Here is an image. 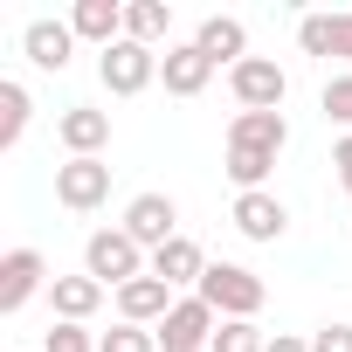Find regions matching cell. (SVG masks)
<instances>
[{
	"label": "cell",
	"instance_id": "cell-1",
	"mask_svg": "<svg viewBox=\"0 0 352 352\" xmlns=\"http://www.w3.org/2000/svg\"><path fill=\"white\" fill-rule=\"evenodd\" d=\"M83 276H97L104 290H124V283L152 276V256H145L124 228H97V235L83 242Z\"/></svg>",
	"mask_w": 352,
	"mask_h": 352
},
{
	"label": "cell",
	"instance_id": "cell-2",
	"mask_svg": "<svg viewBox=\"0 0 352 352\" xmlns=\"http://www.w3.org/2000/svg\"><path fill=\"white\" fill-rule=\"evenodd\" d=\"M214 331H221V311H214L201 290H187L180 304L159 318V331H152V338H159V352H208V345H214Z\"/></svg>",
	"mask_w": 352,
	"mask_h": 352
},
{
	"label": "cell",
	"instance_id": "cell-3",
	"mask_svg": "<svg viewBox=\"0 0 352 352\" xmlns=\"http://www.w3.org/2000/svg\"><path fill=\"white\" fill-rule=\"evenodd\" d=\"M201 297L221 311V318H256L263 311V276L256 270H242V263H208V276H201Z\"/></svg>",
	"mask_w": 352,
	"mask_h": 352
},
{
	"label": "cell",
	"instance_id": "cell-4",
	"mask_svg": "<svg viewBox=\"0 0 352 352\" xmlns=\"http://www.w3.org/2000/svg\"><path fill=\"white\" fill-rule=\"evenodd\" d=\"M97 76H104L111 97H138V90L159 83V49H145V42H111V49L97 56Z\"/></svg>",
	"mask_w": 352,
	"mask_h": 352
},
{
	"label": "cell",
	"instance_id": "cell-5",
	"mask_svg": "<svg viewBox=\"0 0 352 352\" xmlns=\"http://www.w3.org/2000/svg\"><path fill=\"white\" fill-rule=\"evenodd\" d=\"M228 90H235V104H242V111H283L290 76H283V63L249 56V63H235V69H228Z\"/></svg>",
	"mask_w": 352,
	"mask_h": 352
},
{
	"label": "cell",
	"instance_id": "cell-6",
	"mask_svg": "<svg viewBox=\"0 0 352 352\" xmlns=\"http://www.w3.org/2000/svg\"><path fill=\"white\" fill-rule=\"evenodd\" d=\"M56 201H63L69 214L104 208V201H111V166H104V159H63V166H56Z\"/></svg>",
	"mask_w": 352,
	"mask_h": 352
},
{
	"label": "cell",
	"instance_id": "cell-7",
	"mask_svg": "<svg viewBox=\"0 0 352 352\" xmlns=\"http://www.w3.org/2000/svg\"><path fill=\"white\" fill-rule=\"evenodd\" d=\"M118 228L152 256V249H166L173 235H180V208H173V194H138V201L124 208V221H118Z\"/></svg>",
	"mask_w": 352,
	"mask_h": 352
},
{
	"label": "cell",
	"instance_id": "cell-8",
	"mask_svg": "<svg viewBox=\"0 0 352 352\" xmlns=\"http://www.w3.org/2000/svg\"><path fill=\"white\" fill-rule=\"evenodd\" d=\"M214 56L201 49V42H173L166 56H159V83H166V97H201L208 83H214Z\"/></svg>",
	"mask_w": 352,
	"mask_h": 352
},
{
	"label": "cell",
	"instance_id": "cell-9",
	"mask_svg": "<svg viewBox=\"0 0 352 352\" xmlns=\"http://www.w3.org/2000/svg\"><path fill=\"white\" fill-rule=\"evenodd\" d=\"M49 283H56V276H49L42 249H28V242H21V249H8V256H0V311H8V318H14L35 290H49Z\"/></svg>",
	"mask_w": 352,
	"mask_h": 352
},
{
	"label": "cell",
	"instance_id": "cell-10",
	"mask_svg": "<svg viewBox=\"0 0 352 352\" xmlns=\"http://www.w3.org/2000/svg\"><path fill=\"white\" fill-rule=\"evenodd\" d=\"M56 138H63L69 159H104V145H111V111H97V104H69V111L56 118Z\"/></svg>",
	"mask_w": 352,
	"mask_h": 352
},
{
	"label": "cell",
	"instance_id": "cell-11",
	"mask_svg": "<svg viewBox=\"0 0 352 352\" xmlns=\"http://www.w3.org/2000/svg\"><path fill=\"white\" fill-rule=\"evenodd\" d=\"M21 49H28V63H35V69L63 76V69L76 63V28H69V21H49V14H42V21H28V28H21Z\"/></svg>",
	"mask_w": 352,
	"mask_h": 352
},
{
	"label": "cell",
	"instance_id": "cell-12",
	"mask_svg": "<svg viewBox=\"0 0 352 352\" xmlns=\"http://www.w3.org/2000/svg\"><path fill=\"white\" fill-rule=\"evenodd\" d=\"M283 145H290V118H283V111H235L228 152H263V159H276Z\"/></svg>",
	"mask_w": 352,
	"mask_h": 352
},
{
	"label": "cell",
	"instance_id": "cell-13",
	"mask_svg": "<svg viewBox=\"0 0 352 352\" xmlns=\"http://www.w3.org/2000/svg\"><path fill=\"white\" fill-rule=\"evenodd\" d=\"M228 221L249 235V242H283V228H290V208L263 187V194H235V208H228Z\"/></svg>",
	"mask_w": 352,
	"mask_h": 352
},
{
	"label": "cell",
	"instance_id": "cell-14",
	"mask_svg": "<svg viewBox=\"0 0 352 352\" xmlns=\"http://www.w3.org/2000/svg\"><path fill=\"white\" fill-rule=\"evenodd\" d=\"M152 276L159 283H173V290H201V276H208V256H201V242L194 235H173L166 249H152Z\"/></svg>",
	"mask_w": 352,
	"mask_h": 352
},
{
	"label": "cell",
	"instance_id": "cell-15",
	"mask_svg": "<svg viewBox=\"0 0 352 352\" xmlns=\"http://www.w3.org/2000/svg\"><path fill=\"white\" fill-rule=\"evenodd\" d=\"M173 304H180V290L159 283V276H138V283L118 290V318H124V324H145V331H159V318H166Z\"/></svg>",
	"mask_w": 352,
	"mask_h": 352
},
{
	"label": "cell",
	"instance_id": "cell-16",
	"mask_svg": "<svg viewBox=\"0 0 352 352\" xmlns=\"http://www.w3.org/2000/svg\"><path fill=\"white\" fill-rule=\"evenodd\" d=\"M297 49L304 56H338V63H352V8L345 14H304L297 21Z\"/></svg>",
	"mask_w": 352,
	"mask_h": 352
},
{
	"label": "cell",
	"instance_id": "cell-17",
	"mask_svg": "<svg viewBox=\"0 0 352 352\" xmlns=\"http://www.w3.org/2000/svg\"><path fill=\"white\" fill-rule=\"evenodd\" d=\"M69 28H76V42H97V56H104L111 42H124V8L118 0H76Z\"/></svg>",
	"mask_w": 352,
	"mask_h": 352
},
{
	"label": "cell",
	"instance_id": "cell-18",
	"mask_svg": "<svg viewBox=\"0 0 352 352\" xmlns=\"http://www.w3.org/2000/svg\"><path fill=\"white\" fill-rule=\"evenodd\" d=\"M194 42H201L214 63H228V69H235V63H249V28H242L235 14H208V21L194 28Z\"/></svg>",
	"mask_w": 352,
	"mask_h": 352
},
{
	"label": "cell",
	"instance_id": "cell-19",
	"mask_svg": "<svg viewBox=\"0 0 352 352\" xmlns=\"http://www.w3.org/2000/svg\"><path fill=\"white\" fill-rule=\"evenodd\" d=\"M49 304H56L63 324H83V318L104 304V283H97V276H56V283H49Z\"/></svg>",
	"mask_w": 352,
	"mask_h": 352
},
{
	"label": "cell",
	"instance_id": "cell-20",
	"mask_svg": "<svg viewBox=\"0 0 352 352\" xmlns=\"http://www.w3.org/2000/svg\"><path fill=\"white\" fill-rule=\"evenodd\" d=\"M166 28H173V8H166V0H124V42L159 49V42H166Z\"/></svg>",
	"mask_w": 352,
	"mask_h": 352
},
{
	"label": "cell",
	"instance_id": "cell-21",
	"mask_svg": "<svg viewBox=\"0 0 352 352\" xmlns=\"http://www.w3.org/2000/svg\"><path fill=\"white\" fill-rule=\"evenodd\" d=\"M28 111H35V104H28V90L8 76V83H0V152H14V145H21V131H28Z\"/></svg>",
	"mask_w": 352,
	"mask_h": 352
},
{
	"label": "cell",
	"instance_id": "cell-22",
	"mask_svg": "<svg viewBox=\"0 0 352 352\" xmlns=\"http://www.w3.org/2000/svg\"><path fill=\"white\" fill-rule=\"evenodd\" d=\"M208 352H270V338L256 331V318H221V331H214Z\"/></svg>",
	"mask_w": 352,
	"mask_h": 352
},
{
	"label": "cell",
	"instance_id": "cell-23",
	"mask_svg": "<svg viewBox=\"0 0 352 352\" xmlns=\"http://www.w3.org/2000/svg\"><path fill=\"white\" fill-rule=\"evenodd\" d=\"M318 111H324L331 124H345V131H352V69H338V76L324 83V97H318Z\"/></svg>",
	"mask_w": 352,
	"mask_h": 352
},
{
	"label": "cell",
	"instance_id": "cell-24",
	"mask_svg": "<svg viewBox=\"0 0 352 352\" xmlns=\"http://www.w3.org/2000/svg\"><path fill=\"white\" fill-rule=\"evenodd\" d=\"M97 352H159V338H152L145 324H111V331L97 338Z\"/></svg>",
	"mask_w": 352,
	"mask_h": 352
},
{
	"label": "cell",
	"instance_id": "cell-25",
	"mask_svg": "<svg viewBox=\"0 0 352 352\" xmlns=\"http://www.w3.org/2000/svg\"><path fill=\"white\" fill-rule=\"evenodd\" d=\"M42 352H97V338H90L83 324H63V318H56L49 338H42Z\"/></svg>",
	"mask_w": 352,
	"mask_h": 352
},
{
	"label": "cell",
	"instance_id": "cell-26",
	"mask_svg": "<svg viewBox=\"0 0 352 352\" xmlns=\"http://www.w3.org/2000/svg\"><path fill=\"white\" fill-rule=\"evenodd\" d=\"M311 352H352V324H345V318L318 324V331H311Z\"/></svg>",
	"mask_w": 352,
	"mask_h": 352
},
{
	"label": "cell",
	"instance_id": "cell-27",
	"mask_svg": "<svg viewBox=\"0 0 352 352\" xmlns=\"http://www.w3.org/2000/svg\"><path fill=\"white\" fill-rule=\"evenodd\" d=\"M331 173H338V187L352 194V131H345V138L331 145Z\"/></svg>",
	"mask_w": 352,
	"mask_h": 352
},
{
	"label": "cell",
	"instance_id": "cell-28",
	"mask_svg": "<svg viewBox=\"0 0 352 352\" xmlns=\"http://www.w3.org/2000/svg\"><path fill=\"white\" fill-rule=\"evenodd\" d=\"M270 352H311V338H297V331H276V338H270Z\"/></svg>",
	"mask_w": 352,
	"mask_h": 352
}]
</instances>
